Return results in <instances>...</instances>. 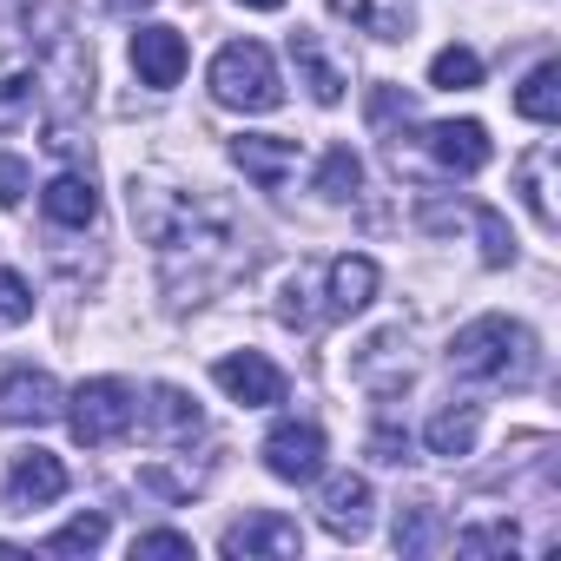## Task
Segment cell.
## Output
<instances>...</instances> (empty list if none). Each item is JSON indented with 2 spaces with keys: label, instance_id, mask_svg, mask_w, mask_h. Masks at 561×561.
Here are the masks:
<instances>
[{
  "label": "cell",
  "instance_id": "6da1fadb",
  "mask_svg": "<svg viewBox=\"0 0 561 561\" xmlns=\"http://www.w3.org/2000/svg\"><path fill=\"white\" fill-rule=\"evenodd\" d=\"M449 370H456L462 383L528 390V383H535V370H541V344H535V331H528V324H515V318L489 311V318H476V324H462V331L449 337Z\"/></svg>",
  "mask_w": 561,
  "mask_h": 561
},
{
  "label": "cell",
  "instance_id": "7a4b0ae2",
  "mask_svg": "<svg viewBox=\"0 0 561 561\" xmlns=\"http://www.w3.org/2000/svg\"><path fill=\"white\" fill-rule=\"evenodd\" d=\"M205 80H211V100L231 106V113H271L277 100H285L277 60H271L257 41H231V47H218V60H211Z\"/></svg>",
  "mask_w": 561,
  "mask_h": 561
},
{
  "label": "cell",
  "instance_id": "3957f363",
  "mask_svg": "<svg viewBox=\"0 0 561 561\" xmlns=\"http://www.w3.org/2000/svg\"><path fill=\"white\" fill-rule=\"evenodd\" d=\"M60 410H67V423H73V443H87V449H113V443L133 430L139 397H133V383H119V377H87Z\"/></svg>",
  "mask_w": 561,
  "mask_h": 561
},
{
  "label": "cell",
  "instance_id": "277c9868",
  "mask_svg": "<svg viewBox=\"0 0 561 561\" xmlns=\"http://www.w3.org/2000/svg\"><path fill=\"white\" fill-rule=\"evenodd\" d=\"M211 383H218L231 403H244V410L285 403V370H277L264 351H231V357H218V364H211Z\"/></svg>",
  "mask_w": 561,
  "mask_h": 561
},
{
  "label": "cell",
  "instance_id": "5b68a950",
  "mask_svg": "<svg viewBox=\"0 0 561 561\" xmlns=\"http://www.w3.org/2000/svg\"><path fill=\"white\" fill-rule=\"evenodd\" d=\"M264 469H271L277 482H318V476H324V430L285 416V423L264 436Z\"/></svg>",
  "mask_w": 561,
  "mask_h": 561
},
{
  "label": "cell",
  "instance_id": "8992f818",
  "mask_svg": "<svg viewBox=\"0 0 561 561\" xmlns=\"http://www.w3.org/2000/svg\"><path fill=\"white\" fill-rule=\"evenodd\" d=\"M60 416V383L47 377V370H34V364H8L0 370V423H14V430H41V423H54Z\"/></svg>",
  "mask_w": 561,
  "mask_h": 561
},
{
  "label": "cell",
  "instance_id": "52a82bcc",
  "mask_svg": "<svg viewBox=\"0 0 561 561\" xmlns=\"http://www.w3.org/2000/svg\"><path fill=\"white\" fill-rule=\"evenodd\" d=\"M218 548H225L231 561H238V554H244V561H251V554H298V548H305V528H298L291 515H277V508H257V515L231 522Z\"/></svg>",
  "mask_w": 561,
  "mask_h": 561
},
{
  "label": "cell",
  "instance_id": "ba28073f",
  "mask_svg": "<svg viewBox=\"0 0 561 561\" xmlns=\"http://www.w3.org/2000/svg\"><path fill=\"white\" fill-rule=\"evenodd\" d=\"M231 165H238L251 185L277 192V185L298 172V139H277V133H238V139H231Z\"/></svg>",
  "mask_w": 561,
  "mask_h": 561
},
{
  "label": "cell",
  "instance_id": "9c48e42d",
  "mask_svg": "<svg viewBox=\"0 0 561 561\" xmlns=\"http://www.w3.org/2000/svg\"><path fill=\"white\" fill-rule=\"evenodd\" d=\"M185 60H192V54H185V34H179V27L152 21V27L133 34V73H139L146 87H159V93L179 87V80H185Z\"/></svg>",
  "mask_w": 561,
  "mask_h": 561
},
{
  "label": "cell",
  "instance_id": "30bf717a",
  "mask_svg": "<svg viewBox=\"0 0 561 561\" xmlns=\"http://www.w3.org/2000/svg\"><path fill=\"white\" fill-rule=\"evenodd\" d=\"M67 495V462L54 456V449H27V456H14V469H8V508H47V502H60Z\"/></svg>",
  "mask_w": 561,
  "mask_h": 561
},
{
  "label": "cell",
  "instance_id": "8fae6325",
  "mask_svg": "<svg viewBox=\"0 0 561 561\" xmlns=\"http://www.w3.org/2000/svg\"><path fill=\"white\" fill-rule=\"evenodd\" d=\"M489 126L482 119H436L430 126V159L443 165V172H456V179H469V172H482L489 165Z\"/></svg>",
  "mask_w": 561,
  "mask_h": 561
},
{
  "label": "cell",
  "instance_id": "7c38bea8",
  "mask_svg": "<svg viewBox=\"0 0 561 561\" xmlns=\"http://www.w3.org/2000/svg\"><path fill=\"white\" fill-rule=\"evenodd\" d=\"M370 508H377V495H370L364 476H331L324 495H318V515H324V528L337 541H364L370 535Z\"/></svg>",
  "mask_w": 561,
  "mask_h": 561
},
{
  "label": "cell",
  "instance_id": "4fadbf2b",
  "mask_svg": "<svg viewBox=\"0 0 561 561\" xmlns=\"http://www.w3.org/2000/svg\"><path fill=\"white\" fill-rule=\"evenodd\" d=\"M377 285H383L377 257L344 251V257H331V271H324V311H331V318H351V311H364V305L377 298Z\"/></svg>",
  "mask_w": 561,
  "mask_h": 561
},
{
  "label": "cell",
  "instance_id": "5bb4252c",
  "mask_svg": "<svg viewBox=\"0 0 561 561\" xmlns=\"http://www.w3.org/2000/svg\"><path fill=\"white\" fill-rule=\"evenodd\" d=\"M139 423H146V436H152V443H192V436L205 430L198 403H192L179 383H152V390H146V403H139Z\"/></svg>",
  "mask_w": 561,
  "mask_h": 561
},
{
  "label": "cell",
  "instance_id": "9a60e30c",
  "mask_svg": "<svg viewBox=\"0 0 561 561\" xmlns=\"http://www.w3.org/2000/svg\"><path fill=\"white\" fill-rule=\"evenodd\" d=\"M41 211H47L54 225H73V231H87V225L100 218V192H93V179H80V172H60V179L41 192Z\"/></svg>",
  "mask_w": 561,
  "mask_h": 561
},
{
  "label": "cell",
  "instance_id": "2e32d148",
  "mask_svg": "<svg viewBox=\"0 0 561 561\" xmlns=\"http://www.w3.org/2000/svg\"><path fill=\"white\" fill-rule=\"evenodd\" d=\"M476 436H482V410H476V403H449V410H436V416H430V430H423L430 456H443V462L469 456V449H476Z\"/></svg>",
  "mask_w": 561,
  "mask_h": 561
},
{
  "label": "cell",
  "instance_id": "e0dca14e",
  "mask_svg": "<svg viewBox=\"0 0 561 561\" xmlns=\"http://www.w3.org/2000/svg\"><path fill=\"white\" fill-rule=\"evenodd\" d=\"M515 113L535 119V126H554V119H561V60H541V67L515 87Z\"/></svg>",
  "mask_w": 561,
  "mask_h": 561
},
{
  "label": "cell",
  "instance_id": "ac0fdd59",
  "mask_svg": "<svg viewBox=\"0 0 561 561\" xmlns=\"http://www.w3.org/2000/svg\"><path fill=\"white\" fill-rule=\"evenodd\" d=\"M291 60L305 67V80H311V100H318V106H337V100H344V73L324 60L318 34H291Z\"/></svg>",
  "mask_w": 561,
  "mask_h": 561
},
{
  "label": "cell",
  "instance_id": "d6986e66",
  "mask_svg": "<svg viewBox=\"0 0 561 561\" xmlns=\"http://www.w3.org/2000/svg\"><path fill=\"white\" fill-rule=\"evenodd\" d=\"M548 165H554V146H535V152L515 165L522 198H528V211H535V225H541V231H554V225H561V211H554V198H548Z\"/></svg>",
  "mask_w": 561,
  "mask_h": 561
},
{
  "label": "cell",
  "instance_id": "ffe728a7",
  "mask_svg": "<svg viewBox=\"0 0 561 561\" xmlns=\"http://www.w3.org/2000/svg\"><path fill=\"white\" fill-rule=\"evenodd\" d=\"M337 8L377 41H410V0H337Z\"/></svg>",
  "mask_w": 561,
  "mask_h": 561
},
{
  "label": "cell",
  "instance_id": "44dd1931",
  "mask_svg": "<svg viewBox=\"0 0 561 561\" xmlns=\"http://www.w3.org/2000/svg\"><path fill=\"white\" fill-rule=\"evenodd\" d=\"M357 185H364V159H357L351 146H331L324 165H318V192H324L331 205H344V198H357Z\"/></svg>",
  "mask_w": 561,
  "mask_h": 561
},
{
  "label": "cell",
  "instance_id": "7402d4cb",
  "mask_svg": "<svg viewBox=\"0 0 561 561\" xmlns=\"http://www.w3.org/2000/svg\"><path fill=\"white\" fill-rule=\"evenodd\" d=\"M106 528H113V522H106V508H87V515H73L67 528H54V535H47V554H93V548L106 541Z\"/></svg>",
  "mask_w": 561,
  "mask_h": 561
},
{
  "label": "cell",
  "instance_id": "603a6c76",
  "mask_svg": "<svg viewBox=\"0 0 561 561\" xmlns=\"http://www.w3.org/2000/svg\"><path fill=\"white\" fill-rule=\"evenodd\" d=\"M430 87H443V93H469V87H482V60H476L469 47H443V54L430 60Z\"/></svg>",
  "mask_w": 561,
  "mask_h": 561
},
{
  "label": "cell",
  "instance_id": "cb8c5ba5",
  "mask_svg": "<svg viewBox=\"0 0 561 561\" xmlns=\"http://www.w3.org/2000/svg\"><path fill=\"white\" fill-rule=\"evenodd\" d=\"M34 106H41V80H34V73H8V80H0V133L27 126Z\"/></svg>",
  "mask_w": 561,
  "mask_h": 561
},
{
  "label": "cell",
  "instance_id": "d4e9b609",
  "mask_svg": "<svg viewBox=\"0 0 561 561\" xmlns=\"http://www.w3.org/2000/svg\"><path fill=\"white\" fill-rule=\"evenodd\" d=\"M462 218H469V225L482 231V264H508V257H515V238H508L502 211H489V205H469Z\"/></svg>",
  "mask_w": 561,
  "mask_h": 561
},
{
  "label": "cell",
  "instance_id": "484cf974",
  "mask_svg": "<svg viewBox=\"0 0 561 561\" xmlns=\"http://www.w3.org/2000/svg\"><path fill=\"white\" fill-rule=\"evenodd\" d=\"M397 548H403V554H430V548H436V508H430V502H410V508L397 515Z\"/></svg>",
  "mask_w": 561,
  "mask_h": 561
},
{
  "label": "cell",
  "instance_id": "4316f807",
  "mask_svg": "<svg viewBox=\"0 0 561 561\" xmlns=\"http://www.w3.org/2000/svg\"><path fill=\"white\" fill-rule=\"evenodd\" d=\"M34 318V285L21 271H8L0 264V331H14V324H27Z\"/></svg>",
  "mask_w": 561,
  "mask_h": 561
},
{
  "label": "cell",
  "instance_id": "83f0119b",
  "mask_svg": "<svg viewBox=\"0 0 561 561\" xmlns=\"http://www.w3.org/2000/svg\"><path fill=\"white\" fill-rule=\"evenodd\" d=\"M456 548H462V554H515V548H522V535H515L508 522H482V528H462V535H456Z\"/></svg>",
  "mask_w": 561,
  "mask_h": 561
},
{
  "label": "cell",
  "instance_id": "f1b7e54d",
  "mask_svg": "<svg viewBox=\"0 0 561 561\" xmlns=\"http://www.w3.org/2000/svg\"><path fill=\"white\" fill-rule=\"evenodd\" d=\"M133 561H192V535H179V528L133 535Z\"/></svg>",
  "mask_w": 561,
  "mask_h": 561
},
{
  "label": "cell",
  "instance_id": "f546056e",
  "mask_svg": "<svg viewBox=\"0 0 561 561\" xmlns=\"http://www.w3.org/2000/svg\"><path fill=\"white\" fill-rule=\"evenodd\" d=\"M27 179H34V172H27V159L0 152V205H8V211H14V205L27 198Z\"/></svg>",
  "mask_w": 561,
  "mask_h": 561
},
{
  "label": "cell",
  "instance_id": "4dcf8cb0",
  "mask_svg": "<svg viewBox=\"0 0 561 561\" xmlns=\"http://www.w3.org/2000/svg\"><path fill=\"white\" fill-rule=\"evenodd\" d=\"M370 456H377V462H403V456H410V436H403V430H390V423H377Z\"/></svg>",
  "mask_w": 561,
  "mask_h": 561
},
{
  "label": "cell",
  "instance_id": "1f68e13d",
  "mask_svg": "<svg viewBox=\"0 0 561 561\" xmlns=\"http://www.w3.org/2000/svg\"><path fill=\"white\" fill-rule=\"evenodd\" d=\"M238 8H257V14H277V8H285V0H238Z\"/></svg>",
  "mask_w": 561,
  "mask_h": 561
},
{
  "label": "cell",
  "instance_id": "d6a6232c",
  "mask_svg": "<svg viewBox=\"0 0 561 561\" xmlns=\"http://www.w3.org/2000/svg\"><path fill=\"white\" fill-rule=\"evenodd\" d=\"M106 8H119V14H133V8H152V0H106Z\"/></svg>",
  "mask_w": 561,
  "mask_h": 561
}]
</instances>
